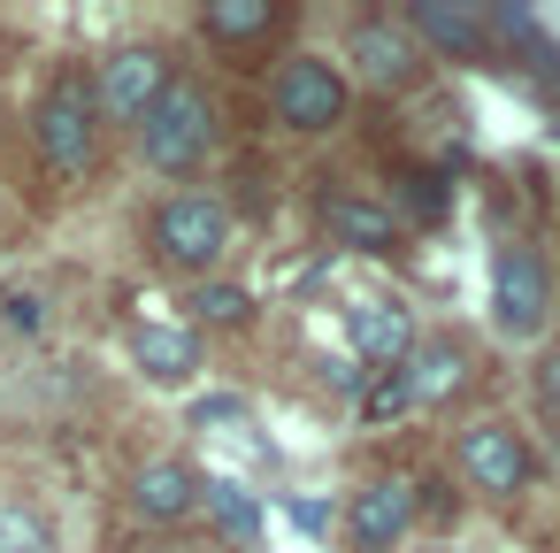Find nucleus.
<instances>
[{
    "label": "nucleus",
    "mask_w": 560,
    "mask_h": 553,
    "mask_svg": "<svg viewBox=\"0 0 560 553\" xmlns=\"http://www.w3.org/2000/svg\"><path fill=\"white\" fill-rule=\"evenodd\" d=\"M39 154L62 177H85L101 162V108H93L85 78H55L47 85V101H39Z\"/></svg>",
    "instance_id": "1"
},
{
    "label": "nucleus",
    "mask_w": 560,
    "mask_h": 553,
    "mask_svg": "<svg viewBox=\"0 0 560 553\" xmlns=\"http://www.w3.org/2000/svg\"><path fill=\"white\" fill-rule=\"evenodd\" d=\"M139 147H147V162H154V170H170V177L200 170V162H208V147H215V116H208V101H200L192 85H170V93L147 108Z\"/></svg>",
    "instance_id": "2"
},
{
    "label": "nucleus",
    "mask_w": 560,
    "mask_h": 553,
    "mask_svg": "<svg viewBox=\"0 0 560 553\" xmlns=\"http://www.w3.org/2000/svg\"><path fill=\"white\" fill-rule=\"evenodd\" d=\"M154 246H162V262H177V269H215L223 246H231V208L208 200V193H177V200L154 216Z\"/></svg>",
    "instance_id": "3"
},
{
    "label": "nucleus",
    "mask_w": 560,
    "mask_h": 553,
    "mask_svg": "<svg viewBox=\"0 0 560 553\" xmlns=\"http://www.w3.org/2000/svg\"><path fill=\"white\" fill-rule=\"evenodd\" d=\"M170 93V62H162V47H116L108 62H101V78H93V108H101V124H147V108Z\"/></svg>",
    "instance_id": "4"
},
{
    "label": "nucleus",
    "mask_w": 560,
    "mask_h": 553,
    "mask_svg": "<svg viewBox=\"0 0 560 553\" xmlns=\"http://www.w3.org/2000/svg\"><path fill=\"white\" fill-rule=\"evenodd\" d=\"M415 515H422L415 476H369V484L346 499V538H353L361 553H392V545L415 530Z\"/></svg>",
    "instance_id": "5"
},
{
    "label": "nucleus",
    "mask_w": 560,
    "mask_h": 553,
    "mask_svg": "<svg viewBox=\"0 0 560 553\" xmlns=\"http://www.w3.org/2000/svg\"><path fill=\"white\" fill-rule=\"evenodd\" d=\"M491 315H499L506 338H537V331H545V315H552V277H545V262H537L529 246H506V254H499V269H491Z\"/></svg>",
    "instance_id": "6"
},
{
    "label": "nucleus",
    "mask_w": 560,
    "mask_h": 553,
    "mask_svg": "<svg viewBox=\"0 0 560 553\" xmlns=\"http://www.w3.org/2000/svg\"><path fill=\"white\" fill-rule=\"evenodd\" d=\"M269 108L292 124V131H330L338 116H346V78L330 70V62H284L277 70V85H269Z\"/></svg>",
    "instance_id": "7"
},
{
    "label": "nucleus",
    "mask_w": 560,
    "mask_h": 553,
    "mask_svg": "<svg viewBox=\"0 0 560 553\" xmlns=\"http://www.w3.org/2000/svg\"><path fill=\"white\" fill-rule=\"evenodd\" d=\"M460 476L476 492H522L529 484V446L506 423H476V430H460Z\"/></svg>",
    "instance_id": "8"
},
{
    "label": "nucleus",
    "mask_w": 560,
    "mask_h": 553,
    "mask_svg": "<svg viewBox=\"0 0 560 553\" xmlns=\"http://www.w3.org/2000/svg\"><path fill=\"white\" fill-rule=\"evenodd\" d=\"M346 331H353V354H361L369 369H399V361L415 354V315H407L399 300H384V292L353 300V308H346Z\"/></svg>",
    "instance_id": "9"
},
{
    "label": "nucleus",
    "mask_w": 560,
    "mask_h": 553,
    "mask_svg": "<svg viewBox=\"0 0 560 553\" xmlns=\"http://www.w3.org/2000/svg\"><path fill=\"white\" fill-rule=\"evenodd\" d=\"M407 32L422 39V47H438V55H453V62H476L483 55V9H445V0H415L407 9Z\"/></svg>",
    "instance_id": "10"
},
{
    "label": "nucleus",
    "mask_w": 560,
    "mask_h": 553,
    "mask_svg": "<svg viewBox=\"0 0 560 553\" xmlns=\"http://www.w3.org/2000/svg\"><path fill=\"white\" fill-rule=\"evenodd\" d=\"M131 507H139L147 522H185V515L200 507V476H192L185 461H147V469L131 476Z\"/></svg>",
    "instance_id": "11"
},
{
    "label": "nucleus",
    "mask_w": 560,
    "mask_h": 553,
    "mask_svg": "<svg viewBox=\"0 0 560 553\" xmlns=\"http://www.w3.org/2000/svg\"><path fill=\"white\" fill-rule=\"evenodd\" d=\"M131 361H139L154 384H185V377L200 369V338H192L185 323H139V331H131Z\"/></svg>",
    "instance_id": "12"
},
{
    "label": "nucleus",
    "mask_w": 560,
    "mask_h": 553,
    "mask_svg": "<svg viewBox=\"0 0 560 553\" xmlns=\"http://www.w3.org/2000/svg\"><path fill=\"white\" fill-rule=\"evenodd\" d=\"M353 55H361V78L369 85H415V70H422V55H415V39L399 24H361L353 32Z\"/></svg>",
    "instance_id": "13"
},
{
    "label": "nucleus",
    "mask_w": 560,
    "mask_h": 553,
    "mask_svg": "<svg viewBox=\"0 0 560 553\" xmlns=\"http://www.w3.org/2000/svg\"><path fill=\"white\" fill-rule=\"evenodd\" d=\"M399 377H407L415 407H438V400H453V392L468 384V354H460L453 338H438V346H415V354L399 361Z\"/></svg>",
    "instance_id": "14"
},
{
    "label": "nucleus",
    "mask_w": 560,
    "mask_h": 553,
    "mask_svg": "<svg viewBox=\"0 0 560 553\" xmlns=\"http://www.w3.org/2000/svg\"><path fill=\"white\" fill-rule=\"evenodd\" d=\"M323 231L338 239V246H361V254H384V246H399V223H392V208H376V200H323Z\"/></svg>",
    "instance_id": "15"
},
{
    "label": "nucleus",
    "mask_w": 560,
    "mask_h": 553,
    "mask_svg": "<svg viewBox=\"0 0 560 553\" xmlns=\"http://www.w3.org/2000/svg\"><path fill=\"white\" fill-rule=\"evenodd\" d=\"M200 24H208V39H223V47H254V39H269V32L284 24V9H277V0H208Z\"/></svg>",
    "instance_id": "16"
},
{
    "label": "nucleus",
    "mask_w": 560,
    "mask_h": 553,
    "mask_svg": "<svg viewBox=\"0 0 560 553\" xmlns=\"http://www.w3.org/2000/svg\"><path fill=\"white\" fill-rule=\"evenodd\" d=\"M200 515L231 538V545H246L254 530H261V507H254V492L246 484H231V476H200Z\"/></svg>",
    "instance_id": "17"
},
{
    "label": "nucleus",
    "mask_w": 560,
    "mask_h": 553,
    "mask_svg": "<svg viewBox=\"0 0 560 553\" xmlns=\"http://www.w3.org/2000/svg\"><path fill=\"white\" fill-rule=\"evenodd\" d=\"M0 553H55V522L24 499H0Z\"/></svg>",
    "instance_id": "18"
},
{
    "label": "nucleus",
    "mask_w": 560,
    "mask_h": 553,
    "mask_svg": "<svg viewBox=\"0 0 560 553\" xmlns=\"http://www.w3.org/2000/svg\"><path fill=\"white\" fill-rule=\"evenodd\" d=\"M192 315L215 323V331H238V323H254V300H246V285H200L192 292Z\"/></svg>",
    "instance_id": "19"
},
{
    "label": "nucleus",
    "mask_w": 560,
    "mask_h": 553,
    "mask_svg": "<svg viewBox=\"0 0 560 553\" xmlns=\"http://www.w3.org/2000/svg\"><path fill=\"white\" fill-rule=\"evenodd\" d=\"M407 407H415V392L399 369H376V384H361V423H399Z\"/></svg>",
    "instance_id": "20"
},
{
    "label": "nucleus",
    "mask_w": 560,
    "mask_h": 553,
    "mask_svg": "<svg viewBox=\"0 0 560 553\" xmlns=\"http://www.w3.org/2000/svg\"><path fill=\"white\" fill-rule=\"evenodd\" d=\"M483 32H499V39H522V47H537V16H529V9H483Z\"/></svg>",
    "instance_id": "21"
},
{
    "label": "nucleus",
    "mask_w": 560,
    "mask_h": 553,
    "mask_svg": "<svg viewBox=\"0 0 560 553\" xmlns=\"http://www.w3.org/2000/svg\"><path fill=\"white\" fill-rule=\"evenodd\" d=\"M238 415H246V400H231V392H215V400L192 407V423H208V430H223V423H238Z\"/></svg>",
    "instance_id": "22"
},
{
    "label": "nucleus",
    "mask_w": 560,
    "mask_h": 553,
    "mask_svg": "<svg viewBox=\"0 0 560 553\" xmlns=\"http://www.w3.org/2000/svg\"><path fill=\"white\" fill-rule=\"evenodd\" d=\"M537 400H545V415H560V354L537 361Z\"/></svg>",
    "instance_id": "23"
}]
</instances>
